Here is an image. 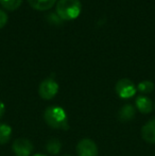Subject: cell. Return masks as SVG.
Here are the masks:
<instances>
[{
  "label": "cell",
  "instance_id": "cell-1",
  "mask_svg": "<svg viewBox=\"0 0 155 156\" xmlns=\"http://www.w3.org/2000/svg\"><path fill=\"white\" fill-rule=\"evenodd\" d=\"M44 119L49 126L56 129H68V118L65 111L60 106H49L44 113Z\"/></svg>",
  "mask_w": 155,
  "mask_h": 156
},
{
  "label": "cell",
  "instance_id": "cell-2",
  "mask_svg": "<svg viewBox=\"0 0 155 156\" xmlns=\"http://www.w3.org/2000/svg\"><path fill=\"white\" fill-rule=\"evenodd\" d=\"M82 11L80 0H58L56 2V14L62 20H73Z\"/></svg>",
  "mask_w": 155,
  "mask_h": 156
},
{
  "label": "cell",
  "instance_id": "cell-3",
  "mask_svg": "<svg viewBox=\"0 0 155 156\" xmlns=\"http://www.w3.org/2000/svg\"><path fill=\"white\" fill-rule=\"evenodd\" d=\"M58 93V84L53 79H46L41 83L38 94L44 100H51Z\"/></svg>",
  "mask_w": 155,
  "mask_h": 156
},
{
  "label": "cell",
  "instance_id": "cell-4",
  "mask_svg": "<svg viewBox=\"0 0 155 156\" xmlns=\"http://www.w3.org/2000/svg\"><path fill=\"white\" fill-rule=\"evenodd\" d=\"M137 91V87L129 79H121L116 84V93L120 98L129 99L135 96Z\"/></svg>",
  "mask_w": 155,
  "mask_h": 156
},
{
  "label": "cell",
  "instance_id": "cell-5",
  "mask_svg": "<svg viewBox=\"0 0 155 156\" xmlns=\"http://www.w3.org/2000/svg\"><path fill=\"white\" fill-rule=\"evenodd\" d=\"M78 156H98V147L93 140L83 138L77 144Z\"/></svg>",
  "mask_w": 155,
  "mask_h": 156
},
{
  "label": "cell",
  "instance_id": "cell-6",
  "mask_svg": "<svg viewBox=\"0 0 155 156\" xmlns=\"http://www.w3.org/2000/svg\"><path fill=\"white\" fill-rule=\"evenodd\" d=\"M12 149L16 156H30L33 152V144L27 138H18L13 142Z\"/></svg>",
  "mask_w": 155,
  "mask_h": 156
},
{
  "label": "cell",
  "instance_id": "cell-7",
  "mask_svg": "<svg viewBox=\"0 0 155 156\" xmlns=\"http://www.w3.org/2000/svg\"><path fill=\"white\" fill-rule=\"evenodd\" d=\"M141 136L147 142L155 144V118L143 125L141 129Z\"/></svg>",
  "mask_w": 155,
  "mask_h": 156
},
{
  "label": "cell",
  "instance_id": "cell-8",
  "mask_svg": "<svg viewBox=\"0 0 155 156\" xmlns=\"http://www.w3.org/2000/svg\"><path fill=\"white\" fill-rule=\"evenodd\" d=\"M136 107L141 114H150L153 109V102L146 96H138L135 100Z\"/></svg>",
  "mask_w": 155,
  "mask_h": 156
},
{
  "label": "cell",
  "instance_id": "cell-9",
  "mask_svg": "<svg viewBox=\"0 0 155 156\" xmlns=\"http://www.w3.org/2000/svg\"><path fill=\"white\" fill-rule=\"evenodd\" d=\"M135 116V108L131 104H125L119 109L118 113V118L120 121L122 122H128L133 119Z\"/></svg>",
  "mask_w": 155,
  "mask_h": 156
},
{
  "label": "cell",
  "instance_id": "cell-10",
  "mask_svg": "<svg viewBox=\"0 0 155 156\" xmlns=\"http://www.w3.org/2000/svg\"><path fill=\"white\" fill-rule=\"evenodd\" d=\"M32 9L37 11H47L55 4L56 0H28Z\"/></svg>",
  "mask_w": 155,
  "mask_h": 156
},
{
  "label": "cell",
  "instance_id": "cell-11",
  "mask_svg": "<svg viewBox=\"0 0 155 156\" xmlns=\"http://www.w3.org/2000/svg\"><path fill=\"white\" fill-rule=\"evenodd\" d=\"M61 148H62V144H61L60 140L56 139V138H51V139H49L47 144H46L47 151L52 155H58L61 151Z\"/></svg>",
  "mask_w": 155,
  "mask_h": 156
},
{
  "label": "cell",
  "instance_id": "cell-12",
  "mask_svg": "<svg viewBox=\"0 0 155 156\" xmlns=\"http://www.w3.org/2000/svg\"><path fill=\"white\" fill-rule=\"evenodd\" d=\"M12 135V129L10 125L0 123V144H5Z\"/></svg>",
  "mask_w": 155,
  "mask_h": 156
},
{
  "label": "cell",
  "instance_id": "cell-13",
  "mask_svg": "<svg viewBox=\"0 0 155 156\" xmlns=\"http://www.w3.org/2000/svg\"><path fill=\"white\" fill-rule=\"evenodd\" d=\"M23 0H0V4L8 11H15L20 6Z\"/></svg>",
  "mask_w": 155,
  "mask_h": 156
},
{
  "label": "cell",
  "instance_id": "cell-14",
  "mask_svg": "<svg viewBox=\"0 0 155 156\" xmlns=\"http://www.w3.org/2000/svg\"><path fill=\"white\" fill-rule=\"evenodd\" d=\"M137 89L143 94H150L154 89V83L152 81H143L137 85Z\"/></svg>",
  "mask_w": 155,
  "mask_h": 156
},
{
  "label": "cell",
  "instance_id": "cell-15",
  "mask_svg": "<svg viewBox=\"0 0 155 156\" xmlns=\"http://www.w3.org/2000/svg\"><path fill=\"white\" fill-rule=\"evenodd\" d=\"M48 21H49L50 23H56V25H60L61 23H62V19L58 17V14H54V13H51V14H48Z\"/></svg>",
  "mask_w": 155,
  "mask_h": 156
},
{
  "label": "cell",
  "instance_id": "cell-16",
  "mask_svg": "<svg viewBox=\"0 0 155 156\" xmlns=\"http://www.w3.org/2000/svg\"><path fill=\"white\" fill-rule=\"evenodd\" d=\"M8 19H9V17H8V15H6V13L0 9V29H2V28L8 23Z\"/></svg>",
  "mask_w": 155,
  "mask_h": 156
},
{
  "label": "cell",
  "instance_id": "cell-17",
  "mask_svg": "<svg viewBox=\"0 0 155 156\" xmlns=\"http://www.w3.org/2000/svg\"><path fill=\"white\" fill-rule=\"evenodd\" d=\"M4 113H5V106L2 102H0V118L3 117Z\"/></svg>",
  "mask_w": 155,
  "mask_h": 156
},
{
  "label": "cell",
  "instance_id": "cell-18",
  "mask_svg": "<svg viewBox=\"0 0 155 156\" xmlns=\"http://www.w3.org/2000/svg\"><path fill=\"white\" fill-rule=\"evenodd\" d=\"M33 156H47V155H43V154H35V155H33Z\"/></svg>",
  "mask_w": 155,
  "mask_h": 156
},
{
  "label": "cell",
  "instance_id": "cell-19",
  "mask_svg": "<svg viewBox=\"0 0 155 156\" xmlns=\"http://www.w3.org/2000/svg\"><path fill=\"white\" fill-rule=\"evenodd\" d=\"M63 156H71V155H63Z\"/></svg>",
  "mask_w": 155,
  "mask_h": 156
},
{
  "label": "cell",
  "instance_id": "cell-20",
  "mask_svg": "<svg viewBox=\"0 0 155 156\" xmlns=\"http://www.w3.org/2000/svg\"><path fill=\"white\" fill-rule=\"evenodd\" d=\"M154 105H155V104H154Z\"/></svg>",
  "mask_w": 155,
  "mask_h": 156
}]
</instances>
